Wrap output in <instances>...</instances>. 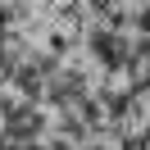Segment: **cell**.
I'll return each mask as SVG.
<instances>
[{
	"instance_id": "cell-1",
	"label": "cell",
	"mask_w": 150,
	"mask_h": 150,
	"mask_svg": "<svg viewBox=\"0 0 150 150\" xmlns=\"http://www.w3.org/2000/svg\"><path fill=\"white\" fill-rule=\"evenodd\" d=\"M96 55H100V59H105L109 68H123V64L132 59V46H127V41H123V37H118L114 28H105L100 37H96Z\"/></svg>"
}]
</instances>
